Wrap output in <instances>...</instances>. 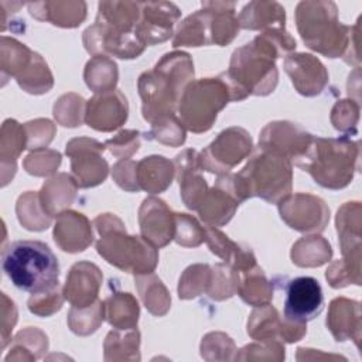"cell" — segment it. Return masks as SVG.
I'll use <instances>...</instances> for the list:
<instances>
[{
  "label": "cell",
  "mask_w": 362,
  "mask_h": 362,
  "mask_svg": "<svg viewBox=\"0 0 362 362\" xmlns=\"http://www.w3.org/2000/svg\"><path fill=\"white\" fill-rule=\"evenodd\" d=\"M296 48V41L286 31H263L252 42L238 48L228 72L222 74L230 88L232 99L247 95H267L277 83L276 58Z\"/></svg>",
  "instance_id": "cell-1"
},
{
  "label": "cell",
  "mask_w": 362,
  "mask_h": 362,
  "mask_svg": "<svg viewBox=\"0 0 362 362\" xmlns=\"http://www.w3.org/2000/svg\"><path fill=\"white\" fill-rule=\"evenodd\" d=\"M194 76V66L185 52H173L163 57L153 71L139 78L143 99V116L153 126L174 117L184 86Z\"/></svg>",
  "instance_id": "cell-2"
},
{
  "label": "cell",
  "mask_w": 362,
  "mask_h": 362,
  "mask_svg": "<svg viewBox=\"0 0 362 362\" xmlns=\"http://www.w3.org/2000/svg\"><path fill=\"white\" fill-rule=\"evenodd\" d=\"M140 16V3L102 1L95 24L85 31L89 52L105 49L119 58H136L144 44L134 33Z\"/></svg>",
  "instance_id": "cell-3"
},
{
  "label": "cell",
  "mask_w": 362,
  "mask_h": 362,
  "mask_svg": "<svg viewBox=\"0 0 362 362\" xmlns=\"http://www.w3.org/2000/svg\"><path fill=\"white\" fill-rule=\"evenodd\" d=\"M1 266L11 283L27 293L41 294L58 287L59 263L48 245L16 240L1 253Z\"/></svg>",
  "instance_id": "cell-4"
},
{
  "label": "cell",
  "mask_w": 362,
  "mask_h": 362,
  "mask_svg": "<svg viewBox=\"0 0 362 362\" xmlns=\"http://www.w3.org/2000/svg\"><path fill=\"white\" fill-rule=\"evenodd\" d=\"M358 156V143L345 137H313L304 154L294 161L300 168L310 173L320 185L338 189L346 187L352 181Z\"/></svg>",
  "instance_id": "cell-5"
},
{
  "label": "cell",
  "mask_w": 362,
  "mask_h": 362,
  "mask_svg": "<svg viewBox=\"0 0 362 362\" xmlns=\"http://www.w3.org/2000/svg\"><path fill=\"white\" fill-rule=\"evenodd\" d=\"M230 177L239 201L256 195L269 202H277L290 192V158L262 147V153L256 154L239 174Z\"/></svg>",
  "instance_id": "cell-6"
},
{
  "label": "cell",
  "mask_w": 362,
  "mask_h": 362,
  "mask_svg": "<svg viewBox=\"0 0 362 362\" xmlns=\"http://www.w3.org/2000/svg\"><path fill=\"white\" fill-rule=\"evenodd\" d=\"M297 27L305 45L314 51L339 57L348 47L352 28L341 24L332 1H301L296 10Z\"/></svg>",
  "instance_id": "cell-7"
},
{
  "label": "cell",
  "mask_w": 362,
  "mask_h": 362,
  "mask_svg": "<svg viewBox=\"0 0 362 362\" xmlns=\"http://www.w3.org/2000/svg\"><path fill=\"white\" fill-rule=\"evenodd\" d=\"M229 100H233L232 92L222 76L191 82L180 98V122L194 133L206 132Z\"/></svg>",
  "instance_id": "cell-8"
},
{
  "label": "cell",
  "mask_w": 362,
  "mask_h": 362,
  "mask_svg": "<svg viewBox=\"0 0 362 362\" xmlns=\"http://www.w3.org/2000/svg\"><path fill=\"white\" fill-rule=\"evenodd\" d=\"M252 150V140L243 129L232 127L222 132L199 157L201 168L222 174L240 163Z\"/></svg>",
  "instance_id": "cell-9"
},
{
  "label": "cell",
  "mask_w": 362,
  "mask_h": 362,
  "mask_svg": "<svg viewBox=\"0 0 362 362\" xmlns=\"http://www.w3.org/2000/svg\"><path fill=\"white\" fill-rule=\"evenodd\" d=\"M324 307L321 286L314 277H297L288 281L284 300V317L296 324H305Z\"/></svg>",
  "instance_id": "cell-10"
},
{
  "label": "cell",
  "mask_w": 362,
  "mask_h": 362,
  "mask_svg": "<svg viewBox=\"0 0 362 362\" xmlns=\"http://www.w3.org/2000/svg\"><path fill=\"white\" fill-rule=\"evenodd\" d=\"M103 146L90 139H75L66 144L71 157L72 173L79 187H93L102 182L107 174V164L100 157Z\"/></svg>",
  "instance_id": "cell-11"
},
{
  "label": "cell",
  "mask_w": 362,
  "mask_h": 362,
  "mask_svg": "<svg viewBox=\"0 0 362 362\" xmlns=\"http://www.w3.org/2000/svg\"><path fill=\"white\" fill-rule=\"evenodd\" d=\"M140 21L134 33L144 45L165 41L180 17V10L173 3H140Z\"/></svg>",
  "instance_id": "cell-12"
},
{
  "label": "cell",
  "mask_w": 362,
  "mask_h": 362,
  "mask_svg": "<svg viewBox=\"0 0 362 362\" xmlns=\"http://www.w3.org/2000/svg\"><path fill=\"white\" fill-rule=\"evenodd\" d=\"M239 202L230 175H223L218 178L216 185L211 191H206L197 211L204 222L221 226L233 216Z\"/></svg>",
  "instance_id": "cell-13"
},
{
  "label": "cell",
  "mask_w": 362,
  "mask_h": 362,
  "mask_svg": "<svg viewBox=\"0 0 362 362\" xmlns=\"http://www.w3.org/2000/svg\"><path fill=\"white\" fill-rule=\"evenodd\" d=\"M284 69L291 76L296 89L305 96L321 93L328 81L324 65L308 54L287 57L284 61Z\"/></svg>",
  "instance_id": "cell-14"
},
{
  "label": "cell",
  "mask_w": 362,
  "mask_h": 362,
  "mask_svg": "<svg viewBox=\"0 0 362 362\" xmlns=\"http://www.w3.org/2000/svg\"><path fill=\"white\" fill-rule=\"evenodd\" d=\"M102 274L95 264L82 262L72 266L66 284L64 287V296L74 307H89L98 296Z\"/></svg>",
  "instance_id": "cell-15"
},
{
  "label": "cell",
  "mask_w": 362,
  "mask_h": 362,
  "mask_svg": "<svg viewBox=\"0 0 362 362\" xmlns=\"http://www.w3.org/2000/svg\"><path fill=\"white\" fill-rule=\"evenodd\" d=\"M175 163L178 165V181L182 199L189 209H198L208 188L205 180L198 173L201 170L199 157L194 150H185L177 156Z\"/></svg>",
  "instance_id": "cell-16"
},
{
  "label": "cell",
  "mask_w": 362,
  "mask_h": 362,
  "mask_svg": "<svg viewBox=\"0 0 362 362\" xmlns=\"http://www.w3.org/2000/svg\"><path fill=\"white\" fill-rule=\"evenodd\" d=\"M86 110H103L105 113L88 122V126L96 130L110 132L127 119V100L119 90L100 92L89 99Z\"/></svg>",
  "instance_id": "cell-17"
},
{
  "label": "cell",
  "mask_w": 362,
  "mask_h": 362,
  "mask_svg": "<svg viewBox=\"0 0 362 362\" xmlns=\"http://www.w3.org/2000/svg\"><path fill=\"white\" fill-rule=\"evenodd\" d=\"M284 8L274 1H252L239 16V25L249 30L284 31Z\"/></svg>",
  "instance_id": "cell-18"
},
{
  "label": "cell",
  "mask_w": 362,
  "mask_h": 362,
  "mask_svg": "<svg viewBox=\"0 0 362 362\" xmlns=\"http://www.w3.org/2000/svg\"><path fill=\"white\" fill-rule=\"evenodd\" d=\"M202 7L211 13L212 42L225 45L233 40L239 30V20L235 17V4L222 1H205Z\"/></svg>",
  "instance_id": "cell-19"
},
{
  "label": "cell",
  "mask_w": 362,
  "mask_h": 362,
  "mask_svg": "<svg viewBox=\"0 0 362 362\" xmlns=\"http://www.w3.org/2000/svg\"><path fill=\"white\" fill-rule=\"evenodd\" d=\"M211 42V13L208 8L202 7V10H198L182 21L173 41V47H199Z\"/></svg>",
  "instance_id": "cell-20"
},
{
  "label": "cell",
  "mask_w": 362,
  "mask_h": 362,
  "mask_svg": "<svg viewBox=\"0 0 362 362\" xmlns=\"http://www.w3.org/2000/svg\"><path fill=\"white\" fill-rule=\"evenodd\" d=\"M211 250L221 256L222 259L232 262L236 267L245 269V267H255V257L250 250H242L238 245L230 242L228 236L221 233L219 230L214 228L206 229L205 236Z\"/></svg>",
  "instance_id": "cell-21"
},
{
  "label": "cell",
  "mask_w": 362,
  "mask_h": 362,
  "mask_svg": "<svg viewBox=\"0 0 362 362\" xmlns=\"http://www.w3.org/2000/svg\"><path fill=\"white\" fill-rule=\"evenodd\" d=\"M106 308H107L106 317L112 325H115L120 329L132 328V324L124 317V314L134 324H137L139 305H137V301L129 293H117L116 296H112L110 298H107Z\"/></svg>",
  "instance_id": "cell-22"
},
{
  "label": "cell",
  "mask_w": 362,
  "mask_h": 362,
  "mask_svg": "<svg viewBox=\"0 0 362 362\" xmlns=\"http://www.w3.org/2000/svg\"><path fill=\"white\" fill-rule=\"evenodd\" d=\"M136 174L140 182V187L147 189L148 192L156 194L165 189L171 184L174 168H173V164L165 160L163 165L158 168V171H153L151 160L150 157H146L137 164Z\"/></svg>",
  "instance_id": "cell-23"
},
{
  "label": "cell",
  "mask_w": 362,
  "mask_h": 362,
  "mask_svg": "<svg viewBox=\"0 0 362 362\" xmlns=\"http://www.w3.org/2000/svg\"><path fill=\"white\" fill-rule=\"evenodd\" d=\"M68 233L76 236L82 249H85L92 242V232L89 228V222L82 214L69 211L58 215L55 229H54L55 242L66 236Z\"/></svg>",
  "instance_id": "cell-24"
},
{
  "label": "cell",
  "mask_w": 362,
  "mask_h": 362,
  "mask_svg": "<svg viewBox=\"0 0 362 362\" xmlns=\"http://www.w3.org/2000/svg\"><path fill=\"white\" fill-rule=\"evenodd\" d=\"M175 229L174 238L180 245L197 246L205 239L197 221L187 214H175Z\"/></svg>",
  "instance_id": "cell-25"
}]
</instances>
